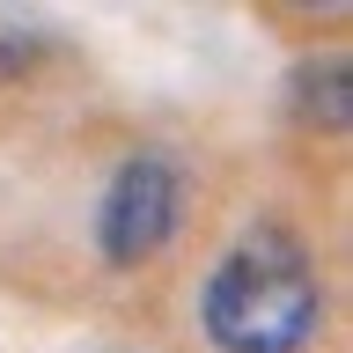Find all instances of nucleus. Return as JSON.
Instances as JSON below:
<instances>
[{"label": "nucleus", "instance_id": "obj_1", "mask_svg": "<svg viewBox=\"0 0 353 353\" xmlns=\"http://www.w3.org/2000/svg\"><path fill=\"white\" fill-rule=\"evenodd\" d=\"M324 272L280 221L243 228L199 287V331L214 353H309L324 339Z\"/></svg>", "mask_w": 353, "mask_h": 353}, {"label": "nucleus", "instance_id": "obj_2", "mask_svg": "<svg viewBox=\"0 0 353 353\" xmlns=\"http://www.w3.org/2000/svg\"><path fill=\"white\" fill-rule=\"evenodd\" d=\"M184 206H192V176L184 162L162 148H140L110 170L103 199H96V250L103 265L132 272V265H154L184 228Z\"/></svg>", "mask_w": 353, "mask_h": 353}, {"label": "nucleus", "instance_id": "obj_3", "mask_svg": "<svg viewBox=\"0 0 353 353\" xmlns=\"http://www.w3.org/2000/svg\"><path fill=\"white\" fill-rule=\"evenodd\" d=\"M294 118L316 125V132H346L353 125V81H346V59L339 52L294 66Z\"/></svg>", "mask_w": 353, "mask_h": 353}]
</instances>
